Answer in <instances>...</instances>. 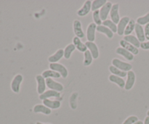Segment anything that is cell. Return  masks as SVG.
I'll list each match as a JSON object with an SVG mask.
<instances>
[{
	"label": "cell",
	"mask_w": 149,
	"mask_h": 124,
	"mask_svg": "<svg viewBox=\"0 0 149 124\" xmlns=\"http://www.w3.org/2000/svg\"><path fill=\"white\" fill-rule=\"evenodd\" d=\"M111 63H112V65L114 66L115 67L119 69L122 70V71H126V72H127V71H131L132 69V64H130V63L128 62H125V61H121V60L119 59V58H113V59L112 60Z\"/></svg>",
	"instance_id": "cell-1"
},
{
	"label": "cell",
	"mask_w": 149,
	"mask_h": 124,
	"mask_svg": "<svg viewBox=\"0 0 149 124\" xmlns=\"http://www.w3.org/2000/svg\"><path fill=\"white\" fill-rule=\"evenodd\" d=\"M49 67L51 70L57 71L61 75V77L63 78H66L68 75V71L66 67L63 64L59 63H53V64H49Z\"/></svg>",
	"instance_id": "cell-2"
},
{
	"label": "cell",
	"mask_w": 149,
	"mask_h": 124,
	"mask_svg": "<svg viewBox=\"0 0 149 124\" xmlns=\"http://www.w3.org/2000/svg\"><path fill=\"white\" fill-rule=\"evenodd\" d=\"M46 85L47 87L49 88V90H55L58 92H61L64 88L63 85L61 83L52 80V78L46 79Z\"/></svg>",
	"instance_id": "cell-3"
},
{
	"label": "cell",
	"mask_w": 149,
	"mask_h": 124,
	"mask_svg": "<svg viewBox=\"0 0 149 124\" xmlns=\"http://www.w3.org/2000/svg\"><path fill=\"white\" fill-rule=\"evenodd\" d=\"M130 20V18L129 16H124L119 20V23L117 24V34L119 36H122L125 34V29L127 26L128 23Z\"/></svg>",
	"instance_id": "cell-4"
},
{
	"label": "cell",
	"mask_w": 149,
	"mask_h": 124,
	"mask_svg": "<svg viewBox=\"0 0 149 124\" xmlns=\"http://www.w3.org/2000/svg\"><path fill=\"white\" fill-rule=\"evenodd\" d=\"M97 25L92 22L87 28V39L89 42H94L95 39V31L97 30Z\"/></svg>",
	"instance_id": "cell-5"
},
{
	"label": "cell",
	"mask_w": 149,
	"mask_h": 124,
	"mask_svg": "<svg viewBox=\"0 0 149 124\" xmlns=\"http://www.w3.org/2000/svg\"><path fill=\"white\" fill-rule=\"evenodd\" d=\"M127 81L125 82V89L126 90H130L133 88L134 85H135L136 76H135V73L132 70L127 71Z\"/></svg>",
	"instance_id": "cell-6"
},
{
	"label": "cell",
	"mask_w": 149,
	"mask_h": 124,
	"mask_svg": "<svg viewBox=\"0 0 149 124\" xmlns=\"http://www.w3.org/2000/svg\"><path fill=\"white\" fill-rule=\"evenodd\" d=\"M119 4L118 3H116V4H113L112 5L111 10L110 12V17L111 20L115 23L116 24H118L120 20V16H119Z\"/></svg>",
	"instance_id": "cell-7"
},
{
	"label": "cell",
	"mask_w": 149,
	"mask_h": 124,
	"mask_svg": "<svg viewBox=\"0 0 149 124\" xmlns=\"http://www.w3.org/2000/svg\"><path fill=\"white\" fill-rule=\"evenodd\" d=\"M36 80L37 82V93L41 95L46 91V80L42 74H38L36 76Z\"/></svg>",
	"instance_id": "cell-8"
},
{
	"label": "cell",
	"mask_w": 149,
	"mask_h": 124,
	"mask_svg": "<svg viewBox=\"0 0 149 124\" xmlns=\"http://www.w3.org/2000/svg\"><path fill=\"white\" fill-rule=\"evenodd\" d=\"M92 2L93 1H90V0H87V1H84L82 7L79 10H77V15L80 17H84V16H86L87 14H89L92 9Z\"/></svg>",
	"instance_id": "cell-9"
},
{
	"label": "cell",
	"mask_w": 149,
	"mask_h": 124,
	"mask_svg": "<svg viewBox=\"0 0 149 124\" xmlns=\"http://www.w3.org/2000/svg\"><path fill=\"white\" fill-rule=\"evenodd\" d=\"M23 77L20 74H17L13 78V81L11 83V88L13 92L15 93H19L20 91V84L23 82Z\"/></svg>",
	"instance_id": "cell-10"
},
{
	"label": "cell",
	"mask_w": 149,
	"mask_h": 124,
	"mask_svg": "<svg viewBox=\"0 0 149 124\" xmlns=\"http://www.w3.org/2000/svg\"><path fill=\"white\" fill-rule=\"evenodd\" d=\"M85 45L87 46L88 50L91 53L93 59H97V58H98L100 53H99L97 45L94 42H89V41H87L85 42Z\"/></svg>",
	"instance_id": "cell-11"
},
{
	"label": "cell",
	"mask_w": 149,
	"mask_h": 124,
	"mask_svg": "<svg viewBox=\"0 0 149 124\" xmlns=\"http://www.w3.org/2000/svg\"><path fill=\"white\" fill-rule=\"evenodd\" d=\"M73 30H74V34L76 36L79 38H84V33L82 29V25L79 20H74L73 23Z\"/></svg>",
	"instance_id": "cell-12"
},
{
	"label": "cell",
	"mask_w": 149,
	"mask_h": 124,
	"mask_svg": "<svg viewBox=\"0 0 149 124\" xmlns=\"http://www.w3.org/2000/svg\"><path fill=\"white\" fill-rule=\"evenodd\" d=\"M112 3L111 1H107L104 6L100 10V16L102 21L107 20V18L110 13L112 7Z\"/></svg>",
	"instance_id": "cell-13"
},
{
	"label": "cell",
	"mask_w": 149,
	"mask_h": 124,
	"mask_svg": "<svg viewBox=\"0 0 149 124\" xmlns=\"http://www.w3.org/2000/svg\"><path fill=\"white\" fill-rule=\"evenodd\" d=\"M119 45H120V47L126 49L127 50L130 52L131 53L133 54L134 55H138V54L139 53V50H138V48H137L136 47L131 45L130 43H129V42H127V41H125V39H121V40L119 41Z\"/></svg>",
	"instance_id": "cell-14"
},
{
	"label": "cell",
	"mask_w": 149,
	"mask_h": 124,
	"mask_svg": "<svg viewBox=\"0 0 149 124\" xmlns=\"http://www.w3.org/2000/svg\"><path fill=\"white\" fill-rule=\"evenodd\" d=\"M39 99L42 101L47 99H49V98H56V99H58V98H61V92H58L52 90H47L45 93H42V94L39 95Z\"/></svg>",
	"instance_id": "cell-15"
},
{
	"label": "cell",
	"mask_w": 149,
	"mask_h": 124,
	"mask_svg": "<svg viewBox=\"0 0 149 124\" xmlns=\"http://www.w3.org/2000/svg\"><path fill=\"white\" fill-rule=\"evenodd\" d=\"M116 53L118 54V55H122L125 59H127L129 61H133L134 57H135L133 54L131 53L130 52H129V51L127 50L125 48H122V47H118V48H116Z\"/></svg>",
	"instance_id": "cell-16"
},
{
	"label": "cell",
	"mask_w": 149,
	"mask_h": 124,
	"mask_svg": "<svg viewBox=\"0 0 149 124\" xmlns=\"http://www.w3.org/2000/svg\"><path fill=\"white\" fill-rule=\"evenodd\" d=\"M64 56V50L63 49H58L56 52L52 55H49L48 57V61L50 64H53V63H57Z\"/></svg>",
	"instance_id": "cell-17"
},
{
	"label": "cell",
	"mask_w": 149,
	"mask_h": 124,
	"mask_svg": "<svg viewBox=\"0 0 149 124\" xmlns=\"http://www.w3.org/2000/svg\"><path fill=\"white\" fill-rule=\"evenodd\" d=\"M73 44L74 45L75 48L80 52L84 53L87 50V48L86 46L85 43L81 42L80 38L77 37V36H75L73 38Z\"/></svg>",
	"instance_id": "cell-18"
},
{
	"label": "cell",
	"mask_w": 149,
	"mask_h": 124,
	"mask_svg": "<svg viewBox=\"0 0 149 124\" xmlns=\"http://www.w3.org/2000/svg\"><path fill=\"white\" fill-rule=\"evenodd\" d=\"M44 105L47 106L50 109H56L61 107V103L58 100H51L49 99H47L43 100Z\"/></svg>",
	"instance_id": "cell-19"
},
{
	"label": "cell",
	"mask_w": 149,
	"mask_h": 124,
	"mask_svg": "<svg viewBox=\"0 0 149 124\" xmlns=\"http://www.w3.org/2000/svg\"><path fill=\"white\" fill-rule=\"evenodd\" d=\"M135 32L136 34L137 38L138 39V40L140 41V42H145L146 36H145V32H144V29L142 26L136 23L135 28Z\"/></svg>",
	"instance_id": "cell-20"
},
{
	"label": "cell",
	"mask_w": 149,
	"mask_h": 124,
	"mask_svg": "<svg viewBox=\"0 0 149 124\" xmlns=\"http://www.w3.org/2000/svg\"><path fill=\"white\" fill-rule=\"evenodd\" d=\"M109 81L111 82V83H115V84L117 85L119 88H123L125 86V81L122 77H119V76H116L114 74H110L109 77Z\"/></svg>",
	"instance_id": "cell-21"
},
{
	"label": "cell",
	"mask_w": 149,
	"mask_h": 124,
	"mask_svg": "<svg viewBox=\"0 0 149 124\" xmlns=\"http://www.w3.org/2000/svg\"><path fill=\"white\" fill-rule=\"evenodd\" d=\"M33 112L35 113H43L45 115H50L52 110L44 104H36L33 106Z\"/></svg>",
	"instance_id": "cell-22"
},
{
	"label": "cell",
	"mask_w": 149,
	"mask_h": 124,
	"mask_svg": "<svg viewBox=\"0 0 149 124\" xmlns=\"http://www.w3.org/2000/svg\"><path fill=\"white\" fill-rule=\"evenodd\" d=\"M97 31L99 33L103 34L106 35L109 39H112L113 37V32L109 28L106 27V26H103V25L97 26Z\"/></svg>",
	"instance_id": "cell-23"
},
{
	"label": "cell",
	"mask_w": 149,
	"mask_h": 124,
	"mask_svg": "<svg viewBox=\"0 0 149 124\" xmlns=\"http://www.w3.org/2000/svg\"><path fill=\"white\" fill-rule=\"evenodd\" d=\"M123 39H125V41H127V42L130 43L131 45H132L133 46L136 47L137 48H141V42L138 40V39L137 38V36H134V35H127V36H124Z\"/></svg>",
	"instance_id": "cell-24"
},
{
	"label": "cell",
	"mask_w": 149,
	"mask_h": 124,
	"mask_svg": "<svg viewBox=\"0 0 149 124\" xmlns=\"http://www.w3.org/2000/svg\"><path fill=\"white\" fill-rule=\"evenodd\" d=\"M109 71H110L111 73V74H114V75L116 76H119V77H122V78H123V77H127V72L122 71V70L116 68V67H115L113 65L109 66Z\"/></svg>",
	"instance_id": "cell-25"
},
{
	"label": "cell",
	"mask_w": 149,
	"mask_h": 124,
	"mask_svg": "<svg viewBox=\"0 0 149 124\" xmlns=\"http://www.w3.org/2000/svg\"><path fill=\"white\" fill-rule=\"evenodd\" d=\"M42 75L45 79L52 78V77H53V78H59V77H61V75L59 73L51 69L44 71L43 72H42Z\"/></svg>",
	"instance_id": "cell-26"
},
{
	"label": "cell",
	"mask_w": 149,
	"mask_h": 124,
	"mask_svg": "<svg viewBox=\"0 0 149 124\" xmlns=\"http://www.w3.org/2000/svg\"><path fill=\"white\" fill-rule=\"evenodd\" d=\"M79 93L74 92L71 93L69 97V105L72 109H76L77 108V99H78Z\"/></svg>",
	"instance_id": "cell-27"
},
{
	"label": "cell",
	"mask_w": 149,
	"mask_h": 124,
	"mask_svg": "<svg viewBox=\"0 0 149 124\" xmlns=\"http://www.w3.org/2000/svg\"><path fill=\"white\" fill-rule=\"evenodd\" d=\"M75 49L76 48L73 43L69 44V45H67L65 48V49H64V58H65V59H69L71 56V54H72L73 52L75 50Z\"/></svg>",
	"instance_id": "cell-28"
},
{
	"label": "cell",
	"mask_w": 149,
	"mask_h": 124,
	"mask_svg": "<svg viewBox=\"0 0 149 124\" xmlns=\"http://www.w3.org/2000/svg\"><path fill=\"white\" fill-rule=\"evenodd\" d=\"M106 2H107L106 0H94L92 2L91 10H93L94 12L95 10H98V9L100 10L106 4Z\"/></svg>",
	"instance_id": "cell-29"
},
{
	"label": "cell",
	"mask_w": 149,
	"mask_h": 124,
	"mask_svg": "<svg viewBox=\"0 0 149 124\" xmlns=\"http://www.w3.org/2000/svg\"><path fill=\"white\" fill-rule=\"evenodd\" d=\"M135 25H136V21L133 19H130V22L128 23L126 29H125V34H124L125 36H127V35H130L131 33H132L134 30H135Z\"/></svg>",
	"instance_id": "cell-30"
},
{
	"label": "cell",
	"mask_w": 149,
	"mask_h": 124,
	"mask_svg": "<svg viewBox=\"0 0 149 124\" xmlns=\"http://www.w3.org/2000/svg\"><path fill=\"white\" fill-rule=\"evenodd\" d=\"M93 55H92L91 53L89 50H87L86 52L84 53V66L85 67H88V66L91 65L92 63H93Z\"/></svg>",
	"instance_id": "cell-31"
},
{
	"label": "cell",
	"mask_w": 149,
	"mask_h": 124,
	"mask_svg": "<svg viewBox=\"0 0 149 124\" xmlns=\"http://www.w3.org/2000/svg\"><path fill=\"white\" fill-rule=\"evenodd\" d=\"M102 25L109 28L113 33H117V25L113 23L111 20H106L103 21Z\"/></svg>",
	"instance_id": "cell-32"
},
{
	"label": "cell",
	"mask_w": 149,
	"mask_h": 124,
	"mask_svg": "<svg viewBox=\"0 0 149 124\" xmlns=\"http://www.w3.org/2000/svg\"><path fill=\"white\" fill-rule=\"evenodd\" d=\"M136 22L138 24L141 25V26H143V25H147L149 23V12L147 13L145 15L141 16L137 18Z\"/></svg>",
	"instance_id": "cell-33"
},
{
	"label": "cell",
	"mask_w": 149,
	"mask_h": 124,
	"mask_svg": "<svg viewBox=\"0 0 149 124\" xmlns=\"http://www.w3.org/2000/svg\"><path fill=\"white\" fill-rule=\"evenodd\" d=\"M93 18L94 20V23H95L97 26H100L103 23L101 18H100V10H95V11L93 12Z\"/></svg>",
	"instance_id": "cell-34"
},
{
	"label": "cell",
	"mask_w": 149,
	"mask_h": 124,
	"mask_svg": "<svg viewBox=\"0 0 149 124\" xmlns=\"http://www.w3.org/2000/svg\"><path fill=\"white\" fill-rule=\"evenodd\" d=\"M138 120H138V117L135 116V115H131V116L126 118L122 124H134L135 123H136L137 121Z\"/></svg>",
	"instance_id": "cell-35"
},
{
	"label": "cell",
	"mask_w": 149,
	"mask_h": 124,
	"mask_svg": "<svg viewBox=\"0 0 149 124\" xmlns=\"http://www.w3.org/2000/svg\"><path fill=\"white\" fill-rule=\"evenodd\" d=\"M144 32H145L146 39L149 41V23L145 26V28H144Z\"/></svg>",
	"instance_id": "cell-36"
},
{
	"label": "cell",
	"mask_w": 149,
	"mask_h": 124,
	"mask_svg": "<svg viewBox=\"0 0 149 124\" xmlns=\"http://www.w3.org/2000/svg\"><path fill=\"white\" fill-rule=\"evenodd\" d=\"M141 48H142L143 50H149V41L141 42Z\"/></svg>",
	"instance_id": "cell-37"
},
{
	"label": "cell",
	"mask_w": 149,
	"mask_h": 124,
	"mask_svg": "<svg viewBox=\"0 0 149 124\" xmlns=\"http://www.w3.org/2000/svg\"><path fill=\"white\" fill-rule=\"evenodd\" d=\"M143 124H149V116H147L146 118H145Z\"/></svg>",
	"instance_id": "cell-38"
},
{
	"label": "cell",
	"mask_w": 149,
	"mask_h": 124,
	"mask_svg": "<svg viewBox=\"0 0 149 124\" xmlns=\"http://www.w3.org/2000/svg\"><path fill=\"white\" fill-rule=\"evenodd\" d=\"M134 124H143V122L141 120H138V121H137L136 123H135Z\"/></svg>",
	"instance_id": "cell-39"
},
{
	"label": "cell",
	"mask_w": 149,
	"mask_h": 124,
	"mask_svg": "<svg viewBox=\"0 0 149 124\" xmlns=\"http://www.w3.org/2000/svg\"><path fill=\"white\" fill-rule=\"evenodd\" d=\"M36 124H51V123H41V122H36Z\"/></svg>",
	"instance_id": "cell-40"
},
{
	"label": "cell",
	"mask_w": 149,
	"mask_h": 124,
	"mask_svg": "<svg viewBox=\"0 0 149 124\" xmlns=\"http://www.w3.org/2000/svg\"><path fill=\"white\" fill-rule=\"evenodd\" d=\"M147 116H149V109L148 110V112H147Z\"/></svg>",
	"instance_id": "cell-41"
}]
</instances>
